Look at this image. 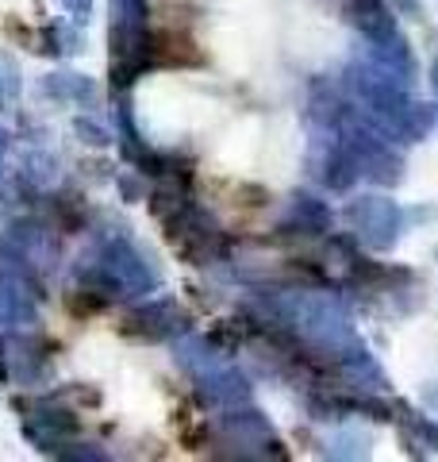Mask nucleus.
<instances>
[{
  "label": "nucleus",
  "instance_id": "obj_1",
  "mask_svg": "<svg viewBox=\"0 0 438 462\" xmlns=\"http://www.w3.org/2000/svg\"><path fill=\"white\" fill-rule=\"evenodd\" d=\"M288 47L308 66H324L342 51V32L324 8L315 5H297L288 20Z\"/></svg>",
  "mask_w": 438,
  "mask_h": 462
},
{
  "label": "nucleus",
  "instance_id": "obj_2",
  "mask_svg": "<svg viewBox=\"0 0 438 462\" xmlns=\"http://www.w3.org/2000/svg\"><path fill=\"white\" fill-rule=\"evenodd\" d=\"M392 363H397V374L404 382H427L438 370V324L419 320L415 328H407L397 339Z\"/></svg>",
  "mask_w": 438,
  "mask_h": 462
}]
</instances>
